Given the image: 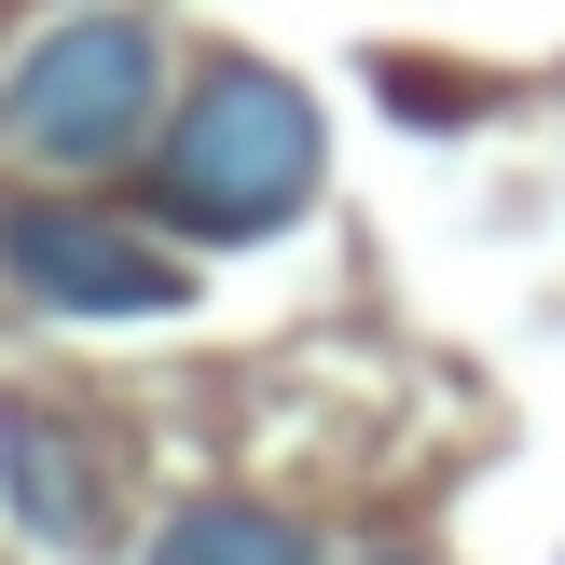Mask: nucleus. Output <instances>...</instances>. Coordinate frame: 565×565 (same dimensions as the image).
<instances>
[{"label": "nucleus", "instance_id": "f257e3e1", "mask_svg": "<svg viewBox=\"0 0 565 565\" xmlns=\"http://www.w3.org/2000/svg\"><path fill=\"white\" fill-rule=\"evenodd\" d=\"M303 193H318V97L276 83V70H248V55H221V70L166 110V138H152V207L180 221V235H207V248L276 235Z\"/></svg>", "mask_w": 565, "mask_h": 565}, {"label": "nucleus", "instance_id": "f03ea898", "mask_svg": "<svg viewBox=\"0 0 565 565\" xmlns=\"http://www.w3.org/2000/svg\"><path fill=\"white\" fill-rule=\"evenodd\" d=\"M152 138H166V42L138 14H55L0 70V152L55 166V180H110Z\"/></svg>", "mask_w": 565, "mask_h": 565}, {"label": "nucleus", "instance_id": "7ed1b4c3", "mask_svg": "<svg viewBox=\"0 0 565 565\" xmlns=\"http://www.w3.org/2000/svg\"><path fill=\"white\" fill-rule=\"evenodd\" d=\"M0 276L28 303H70V318H166L180 303V263L138 221L83 207V193H14L0 207Z\"/></svg>", "mask_w": 565, "mask_h": 565}, {"label": "nucleus", "instance_id": "20e7f679", "mask_svg": "<svg viewBox=\"0 0 565 565\" xmlns=\"http://www.w3.org/2000/svg\"><path fill=\"white\" fill-rule=\"evenodd\" d=\"M0 483H14L28 539H97V497H110V469H97V441H70L42 401H0Z\"/></svg>", "mask_w": 565, "mask_h": 565}, {"label": "nucleus", "instance_id": "39448f33", "mask_svg": "<svg viewBox=\"0 0 565 565\" xmlns=\"http://www.w3.org/2000/svg\"><path fill=\"white\" fill-rule=\"evenodd\" d=\"M152 565H318V552H303V524L263 511V497H193V511H166Z\"/></svg>", "mask_w": 565, "mask_h": 565}, {"label": "nucleus", "instance_id": "423d86ee", "mask_svg": "<svg viewBox=\"0 0 565 565\" xmlns=\"http://www.w3.org/2000/svg\"><path fill=\"white\" fill-rule=\"evenodd\" d=\"M373 565H401V552H373Z\"/></svg>", "mask_w": 565, "mask_h": 565}]
</instances>
